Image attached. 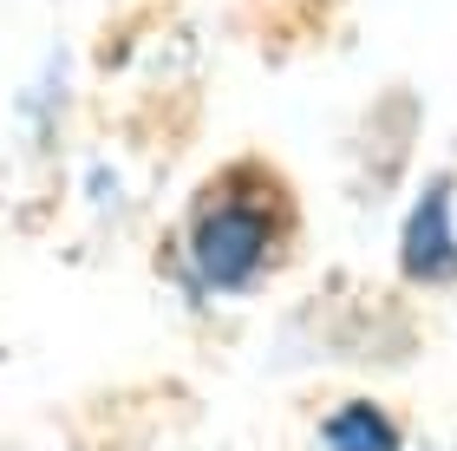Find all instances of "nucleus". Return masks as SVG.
Returning a JSON list of instances; mask_svg holds the SVG:
<instances>
[{"mask_svg":"<svg viewBox=\"0 0 457 451\" xmlns=\"http://www.w3.org/2000/svg\"><path fill=\"white\" fill-rule=\"evenodd\" d=\"M281 230H287V210H281V190L255 171H228L210 196L196 203L190 216V262H196V281L210 295H242L255 288L262 269L275 262L281 249Z\"/></svg>","mask_w":457,"mask_h":451,"instance_id":"1","label":"nucleus"},{"mask_svg":"<svg viewBox=\"0 0 457 451\" xmlns=\"http://www.w3.org/2000/svg\"><path fill=\"white\" fill-rule=\"evenodd\" d=\"M451 210H457V183H451V177H438L419 203H411L405 236H399V269H405L411 281H445V275H457Z\"/></svg>","mask_w":457,"mask_h":451,"instance_id":"2","label":"nucleus"},{"mask_svg":"<svg viewBox=\"0 0 457 451\" xmlns=\"http://www.w3.org/2000/svg\"><path fill=\"white\" fill-rule=\"evenodd\" d=\"M327 445L334 451H399V425H392L372 399H346L334 419H327Z\"/></svg>","mask_w":457,"mask_h":451,"instance_id":"3","label":"nucleus"}]
</instances>
